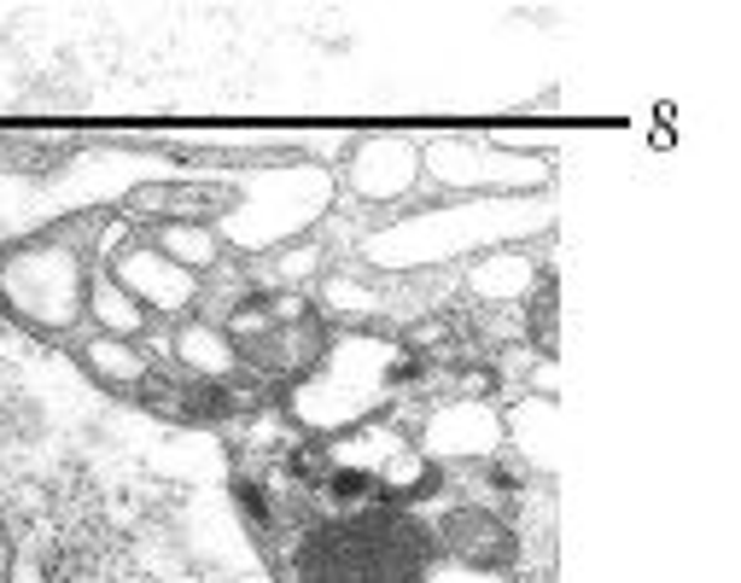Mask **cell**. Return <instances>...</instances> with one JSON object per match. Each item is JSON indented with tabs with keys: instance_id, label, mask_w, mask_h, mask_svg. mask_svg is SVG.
Masks as SVG:
<instances>
[{
	"instance_id": "cell-2",
	"label": "cell",
	"mask_w": 741,
	"mask_h": 583,
	"mask_svg": "<svg viewBox=\"0 0 741 583\" xmlns=\"http://www.w3.org/2000/svg\"><path fill=\"white\" fill-rule=\"evenodd\" d=\"M94 304H99V321H106V328H117V333H129L134 321H141V316H134V304L117 298V291H106V286L94 291Z\"/></svg>"
},
{
	"instance_id": "cell-1",
	"label": "cell",
	"mask_w": 741,
	"mask_h": 583,
	"mask_svg": "<svg viewBox=\"0 0 741 583\" xmlns=\"http://www.w3.org/2000/svg\"><path fill=\"white\" fill-rule=\"evenodd\" d=\"M94 362H99V373H111V380H141V373H146L141 356H134L129 345H111V338H99V345H94Z\"/></svg>"
}]
</instances>
